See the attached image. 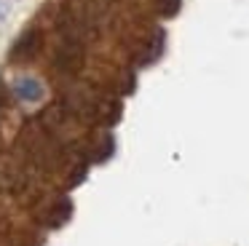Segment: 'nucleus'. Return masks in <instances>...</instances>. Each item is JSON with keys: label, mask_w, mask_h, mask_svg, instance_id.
Returning <instances> with one entry per match:
<instances>
[{"label": "nucleus", "mask_w": 249, "mask_h": 246, "mask_svg": "<svg viewBox=\"0 0 249 246\" xmlns=\"http://www.w3.org/2000/svg\"><path fill=\"white\" fill-rule=\"evenodd\" d=\"M17 96L22 102H38L40 96H43V86H40V80H35V78H19Z\"/></svg>", "instance_id": "f257e3e1"}, {"label": "nucleus", "mask_w": 249, "mask_h": 246, "mask_svg": "<svg viewBox=\"0 0 249 246\" xmlns=\"http://www.w3.org/2000/svg\"><path fill=\"white\" fill-rule=\"evenodd\" d=\"M35 48H38V32L30 30V32H24V35L17 40L11 56H14V59H30V56L35 53Z\"/></svg>", "instance_id": "f03ea898"}, {"label": "nucleus", "mask_w": 249, "mask_h": 246, "mask_svg": "<svg viewBox=\"0 0 249 246\" xmlns=\"http://www.w3.org/2000/svg\"><path fill=\"white\" fill-rule=\"evenodd\" d=\"M158 8L163 16H174L179 11V0H158Z\"/></svg>", "instance_id": "7ed1b4c3"}]
</instances>
